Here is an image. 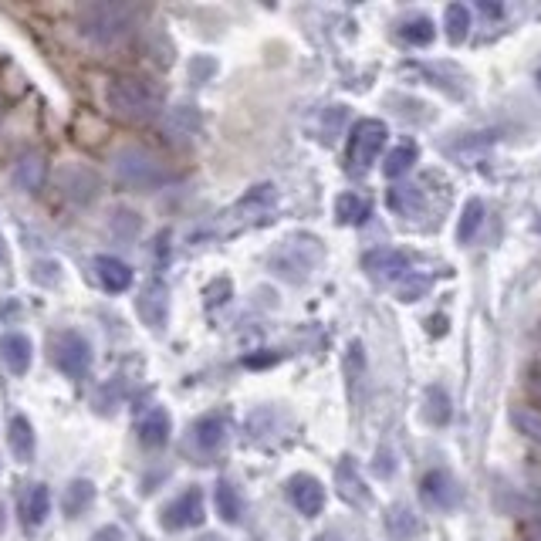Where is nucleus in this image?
I'll return each instance as SVG.
<instances>
[{
	"mask_svg": "<svg viewBox=\"0 0 541 541\" xmlns=\"http://www.w3.org/2000/svg\"><path fill=\"white\" fill-rule=\"evenodd\" d=\"M288 498L305 518H315V514H322L325 508V487L312 474H295L288 481Z\"/></svg>",
	"mask_w": 541,
	"mask_h": 541,
	"instance_id": "nucleus-11",
	"label": "nucleus"
},
{
	"mask_svg": "<svg viewBox=\"0 0 541 541\" xmlns=\"http://www.w3.org/2000/svg\"><path fill=\"white\" fill-rule=\"evenodd\" d=\"M335 484H339V494L345 504H352V508H366L369 504V487L362 481V474L352 457H342V464L335 467Z\"/></svg>",
	"mask_w": 541,
	"mask_h": 541,
	"instance_id": "nucleus-14",
	"label": "nucleus"
},
{
	"mask_svg": "<svg viewBox=\"0 0 541 541\" xmlns=\"http://www.w3.org/2000/svg\"><path fill=\"white\" fill-rule=\"evenodd\" d=\"M420 494H423V501L437 511H454L460 504V484L454 481L450 470H430L420 484Z\"/></svg>",
	"mask_w": 541,
	"mask_h": 541,
	"instance_id": "nucleus-9",
	"label": "nucleus"
},
{
	"mask_svg": "<svg viewBox=\"0 0 541 541\" xmlns=\"http://www.w3.org/2000/svg\"><path fill=\"white\" fill-rule=\"evenodd\" d=\"M92 501H95V484L92 481H72L68 484V491H65V514L68 518H82V514L92 508Z\"/></svg>",
	"mask_w": 541,
	"mask_h": 541,
	"instance_id": "nucleus-26",
	"label": "nucleus"
},
{
	"mask_svg": "<svg viewBox=\"0 0 541 541\" xmlns=\"http://www.w3.org/2000/svg\"><path fill=\"white\" fill-rule=\"evenodd\" d=\"M132 31V11L122 4H88L78 14V34L95 48H112Z\"/></svg>",
	"mask_w": 541,
	"mask_h": 541,
	"instance_id": "nucleus-2",
	"label": "nucleus"
},
{
	"mask_svg": "<svg viewBox=\"0 0 541 541\" xmlns=\"http://www.w3.org/2000/svg\"><path fill=\"white\" fill-rule=\"evenodd\" d=\"M325 261V247L312 234H291L285 237L268 257V268L278 274L288 285H305L312 274L322 268Z\"/></svg>",
	"mask_w": 541,
	"mask_h": 541,
	"instance_id": "nucleus-1",
	"label": "nucleus"
},
{
	"mask_svg": "<svg viewBox=\"0 0 541 541\" xmlns=\"http://www.w3.org/2000/svg\"><path fill=\"white\" fill-rule=\"evenodd\" d=\"M386 139H389L386 122H379V119L356 122V126H352V136H349V163H352V170H359V173L369 170V166L379 159V153H383Z\"/></svg>",
	"mask_w": 541,
	"mask_h": 541,
	"instance_id": "nucleus-5",
	"label": "nucleus"
},
{
	"mask_svg": "<svg viewBox=\"0 0 541 541\" xmlns=\"http://www.w3.org/2000/svg\"><path fill=\"white\" fill-rule=\"evenodd\" d=\"M345 119H349V109H345V105H328V109L322 112V139L325 143H335V139H339Z\"/></svg>",
	"mask_w": 541,
	"mask_h": 541,
	"instance_id": "nucleus-35",
	"label": "nucleus"
},
{
	"mask_svg": "<svg viewBox=\"0 0 541 541\" xmlns=\"http://www.w3.org/2000/svg\"><path fill=\"white\" fill-rule=\"evenodd\" d=\"M51 352H55V366L72 379H82L92 369V345L82 332H58Z\"/></svg>",
	"mask_w": 541,
	"mask_h": 541,
	"instance_id": "nucleus-7",
	"label": "nucleus"
},
{
	"mask_svg": "<svg viewBox=\"0 0 541 541\" xmlns=\"http://www.w3.org/2000/svg\"><path fill=\"white\" fill-rule=\"evenodd\" d=\"M416 156H420V149H416V143H399L393 153L386 156L383 163V173L389 176V180H399V176H406L413 170Z\"/></svg>",
	"mask_w": 541,
	"mask_h": 541,
	"instance_id": "nucleus-28",
	"label": "nucleus"
},
{
	"mask_svg": "<svg viewBox=\"0 0 541 541\" xmlns=\"http://www.w3.org/2000/svg\"><path fill=\"white\" fill-rule=\"evenodd\" d=\"M61 190H65L75 203H88L95 193H99V176L82 163H72L61 170Z\"/></svg>",
	"mask_w": 541,
	"mask_h": 541,
	"instance_id": "nucleus-17",
	"label": "nucleus"
},
{
	"mask_svg": "<svg viewBox=\"0 0 541 541\" xmlns=\"http://www.w3.org/2000/svg\"><path fill=\"white\" fill-rule=\"evenodd\" d=\"M0 359L11 376H24L31 369V359H34V345L24 332H7L0 339Z\"/></svg>",
	"mask_w": 541,
	"mask_h": 541,
	"instance_id": "nucleus-15",
	"label": "nucleus"
},
{
	"mask_svg": "<svg viewBox=\"0 0 541 541\" xmlns=\"http://www.w3.org/2000/svg\"><path fill=\"white\" fill-rule=\"evenodd\" d=\"M535 230H538V234H541V220H538V224H535Z\"/></svg>",
	"mask_w": 541,
	"mask_h": 541,
	"instance_id": "nucleus-45",
	"label": "nucleus"
},
{
	"mask_svg": "<svg viewBox=\"0 0 541 541\" xmlns=\"http://www.w3.org/2000/svg\"><path fill=\"white\" fill-rule=\"evenodd\" d=\"M430 281L427 278H416V274H406V281L399 285V301H420L427 295Z\"/></svg>",
	"mask_w": 541,
	"mask_h": 541,
	"instance_id": "nucleus-36",
	"label": "nucleus"
},
{
	"mask_svg": "<svg viewBox=\"0 0 541 541\" xmlns=\"http://www.w3.org/2000/svg\"><path fill=\"white\" fill-rule=\"evenodd\" d=\"M372 217V203L366 197H359V193H342V197H335V220L345 227H359L366 224Z\"/></svg>",
	"mask_w": 541,
	"mask_h": 541,
	"instance_id": "nucleus-23",
	"label": "nucleus"
},
{
	"mask_svg": "<svg viewBox=\"0 0 541 541\" xmlns=\"http://www.w3.org/2000/svg\"><path fill=\"white\" fill-rule=\"evenodd\" d=\"M105 102L109 109L119 115V119H129V122H146V119H156L159 115V92H153L146 82L139 78H115L105 88Z\"/></svg>",
	"mask_w": 541,
	"mask_h": 541,
	"instance_id": "nucleus-3",
	"label": "nucleus"
},
{
	"mask_svg": "<svg viewBox=\"0 0 541 541\" xmlns=\"http://www.w3.org/2000/svg\"><path fill=\"white\" fill-rule=\"evenodd\" d=\"M224 443H227V420L220 413H210L193 423V447L200 454H217Z\"/></svg>",
	"mask_w": 541,
	"mask_h": 541,
	"instance_id": "nucleus-18",
	"label": "nucleus"
},
{
	"mask_svg": "<svg viewBox=\"0 0 541 541\" xmlns=\"http://www.w3.org/2000/svg\"><path fill=\"white\" fill-rule=\"evenodd\" d=\"M48 511H51V494H48V487H44V484H31L28 491H24V498H21V514H24V521H28V525H41V521L48 518Z\"/></svg>",
	"mask_w": 541,
	"mask_h": 541,
	"instance_id": "nucleus-25",
	"label": "nucleus"
},
{
	"mask_svg": "<svg viewBox=\"0 0 541 541\" xmlns=\"http://www.w3.org/2000/svg\"><path fill=\"white\" fill-rule=\"evenodd\" d=\"M484 224V203L481 200H467L464 214H460V224H457V241L460 244H470L477 237V230Z\"/></svg>",
	"mask_w": 541,
	"mask_h": 541,
	"instance_id": "nucleus-31",
	"label": "nucleus"
},
{
	"mask_svg": "<svg viewBox=\"0 0 541 541\" xmlns=\"http://www.w3.org/2000/svg\"><path fill=\"white\" fill-rule=\"evenodd\" d=\"M200 126H203V119L193 105H176V109H170V115H166L163 132L173 139V143H193V139L200 136Z\"/></svg>",
	"mask_w": 541,
	"mask_h": 541,
	"instance_id": "nucleus-16",
	"label": "nucleus"
},
{
	"mask_svg": "<svg viewBox=\"0 0 541 541\" xmlns=\"http://www.w3.org/2000/svg\"><path fill=\"white\" fill-rule=\"evenodd\" d=\"M44 173H48V166H44V159L38 153H31V156H24L21 163H17V170H14V180L21 190H41L44 186Z\"/></svg>",
	"mask_w": 541,
	"mask_h": 541,
	"instance_id": "nucleus-27",
	"label": "nucleus"
},
{
	"mask_svg": "<svg viewBox=\"0 0 541 541\" xmlns=\"http://www.w3.org/2000/svg\"><path fill=\"white\" fill-rule=\"evenodd\" d=\"M136 433H139V443L149 450H159L170 443V433H173V420L166 413V406L153 403L149 410L136 420Z\"/></svg>",
	"mask_w": 541,
	"mask_h": 541,
	"instance_id": "nucleus-12",
	"label": "nucleus"
},
{
	"mask_svg": "<svg viewBox=\"0 0 541 541\" xmlns=\"http://www.w3.org/2000/svg\"><path fill=\"white\" fill-rule=\"evenodd\" d=\"M399 38H403L406 44L423 48V44L433 41V21H430V17H410V21L399 28Z\"/></svg>",
	"mask_w": 541,
	"mask_h": 541,
	"instance_id": "nucleus-34",
	"label": "nucleus"
},
{
	"mask_svg": "<svg viewBox=\"0 0 541 541\" xmlns=\"http://www.w3.org/2000/svg\"><path fill=\"white\" fill-rule=\"evenodd\" d=\"M95 271H99V281L105 291H112V295H122V291L132 288V268L126 261H119V257H95Z\"/></svg>",
	"mask_w": 541,
	"mask_h": 541,
	"instance_id": "nucleus-19",
	"label": "nucleus"
},
{
	"mask_svg": "<svg viewBox=\"0 0 541 541\" xmlns=\"http://www.w3.org/2000/svg\"><path fill=\"white\" fill-rule=\"evenodd\" d=\"M511 423L518 427V433H525L528 440L541 443V410L538 406H514Z\"/></svg>",
	"mask_w": 541,
	"mask_h": 541,
	"instance_id": "nucleus-32",
	"label": "nucleus"
},
{
	"mask_svg": "<svg viewBox=\"0 0 541 541\" xmlns=\"http://www.w3.org/2000/svg\"><path fill=\"white\" fill-rule=\"evenodd\" d=\"M423 420L433 423V427H443L450 420V396L440 386H430L427 396H423Z\"/></svg>",
	"mask_w": 541,
	"mask_h": 541,
	"instance_id": "nucleus-29",
	"label": "nucleus"
},
{
	"mask_svg": "<svg viewBox=\"0 0 541 541\" xmlns=\"http://www.w3.org/2000/svg\"><path fill=\"white\" fill-rule=\"evenodd\" d=\"M274 203H278V193H274L271 183H261L254 186V190H247L241 200H237V207L230 210V217H244V224H257V220H268Z\"/></svg>",
	"mask_w": 541,
	"mask_h": 541,
	"instance_id": "nucleus-13",
	"label": "nucleus"
},
{
	"mask_svg": "<svg viewBox=\"0 0 541 541\" xmlns=\"http://www.w3.org/2000/svg\"><path fill=\"white\" fill-rule=\"evenodd\" d=\"M315 541H342L339 535H335V531H325V535H318Z\"/></svg>",
	"mask_w": 541,
	"mask_h": 541,
	"instance_id": "nucleus-43",
	"label": "nucleus"
},
{
	"mask_svg": "<svg viewBox=\"0 0 541 541\" xmlns=\"http://www.w3.org/2000/svg\"><path fill=\"white\" fill-rule=\"evenodd\" d=\"M34 281L44 288H55L61 281V264L58 261H38L34 264Z\"/></svg>",
	"mask_w": 541,
	"mask_h": 541,
	"instance_id": "nucleus-37",
	"label": "nucleus"
},
{
	"mask_svg": "<svg viewBox=\"0 0 541 541\" xmlns=\"http://www.w3.org/2000/svg\"><path fill=\"white\" fill-rule=\"evenodd\" d=\"M214 501H217L220 521H227V525H241V521H244V494L237 491L234 484H230V481H220V484H217Z\"/></svg>",
	"mask_w": 541,
	"mask_h": 541,
	"instance_id": "nucleus-24",
	"label": "nucleus"
},
{
	"mask_svg": "<svg viewBox=\"0 0 541 541\" xmlns=\"http://www.w3.org/2000/svg\"><path fill=\"white\" fill-rule=\"evenodd\" d=\"M386 528L396 541H416L423 535V525H420V518H416V511L410 508V504H393L386 514Z\"/></svg>",
	"mask_w": 541,
	"mask_h": 541,
	"instance_id": "nucleus-21",
	"label": "nucleus"
},
{
	"mask_svg": "<svg viewBox=\"0 0 541 541\" xmlns=\"http://www.w3.org/2000/svg\"><path fill=\"white\" fill-rule=\"evenodd\" d=\"M7 264V244H4V237H0V268Z\"/></svg>",
	"mask_w": 541,
	"mask_h": 541,
	"instance_id": "nucleus-42",
	"label": "nucleus"
},
{
	"mask_svg": "<svg viewBox=\"0 0 541 541\" xmlns=\"http://www.w3.org/2000/svg\"><path fill=\"white\" fill-rule=\"evenodd\" d=\"M115 173H119V180L132 186V190H159V186L170 180V173L163 170V163L139 146H129L115 156Z\"/></svg>",
	"mask_w": 541,
	"mask_h": 541,
	"instance_id": "nucleus-4",
	"label": "nucleus"
},
{
	"mask_svg": "<svg viewBox=\"0 0 541 541\" xmlns=\"http://www.w3.org/2000/svg\"><path fill=\"white\" fill-rule=\"evenodd\" d=\"M197 541H224L220 535H203V538H197Z\"/></svg>",
	"mask_w": 541,
	"mask_h": 541,
	"instance_id": "nucleus-44",
	"label": "nucleus"
},
{
	"mask_svg": "<svg viewBox=\"0 0 541 541\" xmlns=\"http://www.w3.org/2000/svg\"><path fill=\"white\" fill-rule=\"evenodd\" d=\"M109 230L119 237V241H132V237H139V230H143V217H139L136 210L115 207L109 217Z\"/></svg>",
	"mask_w": 541,
	"mask_h": 541,
	"instance_id": "nucleus-30",
	"label": "nucleus"
},
{
	"mask_svg": "<svg viewBox=\"0 0 541 541\" xmlns=\"http://www.w3.org/2000/svg\"><path fill=\"white\" fill-rule=\"evenodd\" d=\"M481 11H484V14H491V17H498V14H501V7H498V4H487V0H484Z\"/></svg>",
	"mask_w": 541,
	"mask_h": 541,
	"instance_id": "nucleus-41",
	"label": "nucleus"
},
{
	"mask_svg": "<svg viewBox=\"0 0 541 541\" xmlns=\"http://www.w3.org/2000/svg\"><path fill=\"white\" fill-rule=\"evenodd\" d=\"M136 312H139V318H143V325L149 328V332L163 335L166 325H170V291H166V285L153 281V285L136 298Z\"/></svg>",
	"mask_w": 541,
	"mask_h": 541,
	"instance_id": "nucleus-8",
	"label": "nucleus"
},
{
	"mask_svg": "<svg viewBox=\"0 0 541 541\" xmlns=\"http://www.w3.org/2000/svg\"><path fill=\"white\" fill-rule=\"evenodd\" d=\"M386 203H389V210L399 214V217H420L423 207H427V203H423V190H420V186H413V183L393 186Z\"/></svg>",
	"mask_w": 541,
	"mask_h": 541,
	"instance_id": "nucleus-22",
	"label": "nucleus"
},
{
	"mask_svg": "<svg viewBox=\"0 0 541 541\" xmlns=\"http://www.w3.org/2000/svg\"><path fill=\"white\" fill-rule=\"evenodd\" d=\"M92 541H126V535H122V531L115 528V525H109V528H99V531H95V538H92Z\"/></svg>",
	"mask_w": 541,
	"mask_h": 541,
	"instance_id": "nucleus-39",
	"label": "nucleus"
},
{
	"mask_svg": "<svg viewBox=\"0 0 541 541\" xmlns=\"http://www.w3.org/2000/svg\"><path fill=\"white\" fill-rule=\"evenodd\" d=\"M214 75H217V61L214 58H193L190 61V82L203 85L207 78H214Z\"/></svg>",
	"mask_w": 541,
	"mask_h": 541,
	"instance_id": "nucleus-38",
	"label": "nucleus"
},
{
	"mask_svg": "<svg viewBox=\"0 0 541 541\" xmlns=\"http://www.w3.org/2000/svg\"><path fill=\"white\" fill-rule=\"evenodd\" d=\"M538 88H541V72H538Z\"/></svg>",
	"mask_w": 541,
	"mask_h": 541,
	"instance_id": "nucleus-46",
	"label": "nucleus"
},
{
	"mask_svg": "<svg viewBox=\"0 0 541 541\" xmlns=\"http://www.w3.org/2000/svg\"><path fill=\"white\" fill-rule=\"evenodd\" d=\"M159 521H163L166 531H186V528L203 525V521H207V504H203L200 487H186L183 494H176V498L159 511Z\"/></svg>",
	"mask_w": 541,
	"mask_h": 541,
	"instance_id": "nucleus-6",
	"label": "nucleus"
},
{
	"mask_svg": "<svg viewBox=\"0 0 541 541\" xmlns=\"http://www.w3.org/2000/svg\"><path fill=\"white\" fill-rule=\"evenodd\" d=\"M362 268L376 281H399L410 274V257L403 251H393V247H376V251L362 257Z\"/></svg>",
	"mask_w": 541,
	"mask_h": 541,
	"instance_id": "nucleus-10",
	"label": "nucleus"
},
{
	"mask_svg": "<svg viewBox=\"0 0 541 541\" xmlns=\"http://www.w3.org/2000/svg\"><path fill=\"white\" fill-rule=\"evenodd\" d=\"M7 447H11V454L21 460V464H31V460H34L38 437H34V427H31L28 416H14V420H11V430H7Z\"/></svg>",
	"mask_w": 541,
	"mask_h": 541,
	"instance_id": "nucleus-20",
	"label": "nucleus"
},
{
	"mask_svg": "<svg viewBox=\"0 0 541 541\" xmlns=\"http://www.w3.org/2000/svg\"><path fill=\"white\" fill-rule=\"evenodd\" d=\"M528 386L541 396V362H538V366H531V372H528Z\"/></svg>",
	"mask_w": 541,
	"mask_h": 541,
	"instance_id": "nucleus-40",
	"label": "nucleus"
},
{
	"mask_svg": "<svg viewBox=\"0 0 541 541\" xmlns=\"http://www.w3.org/2000/svg\"><path fill=\"white\" fill-rule=\"evenodd\" d=\"M443 24H447V38L460 44V41H467V34H470V11L464 4H450L447 7V14H443Z\"/></svg>",
	"mask_w": 541,
	"mask_h": 541,
	"instance_id": "nucleus-33",
	"label": "nucleus"
}]
</instances>
